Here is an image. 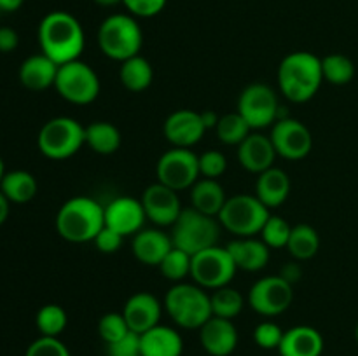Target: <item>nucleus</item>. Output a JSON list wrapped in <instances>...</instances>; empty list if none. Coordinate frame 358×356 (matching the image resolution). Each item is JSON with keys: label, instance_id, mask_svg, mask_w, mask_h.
<instances>
[{"label": "nucleus", "instance_id": "1", "mask_svg": "<svg viewBox=\"0 0 358 356\" xmlns=\"http://www.w3.org/2000/svg\"><path fill=\"white\" fill-rule=\"evenodd\" d=\"M38 44L42 54L51 58L56 65H65L83 54L86 35L76 16L65 10H52L38 24Z\"/></svg>", "mask_w": 358, "mask_h": 356}, {"label": "nucleus", "instance_id": "2", "mask_svg": "<svg viewBox=\"0 0 358 356\" xmlns=\"http://www.w3.org/2000/svg\"><path fill=\"white\" fill-rule=\"evenodd\" d=\"M324 82L322 58L313 52H290L278 66V87L292 103H306Z\"/></svg>", "mask_w": 358, "mask_h": 356}, {"label": "nucleus", "instance_id": "3", "mask_svg": "<svg viewBox=\"0 0 358 356\" xmlns=\"http://www.w3.org/2000/svg\"><path fill=\"white\" fill-rule=\"evenodd\" d=\"M103 227V206L87 195H76L65 201L56 215V230L69 243L94 241Z\"/></svg>", "mask_w": 358, "mask_h": 356}, {"label": "nucleus", "instance_id": "4", "mask_svg": "<svg viewBox=\"0 0 358 356\" xmlns=\"http://www.w3.org/2000/svg\"><path fill=\"white\" fill-rule=\"evenodd\" d=\"M164 309L175 325L185 330H199L213 316L208 292L196 283H175L164 297Z\"/></svg>", "mask_w": 358, "mask_h": 356}, {"label": "nucleus", "instance_id": "5", "mask_svg": "<svg viewBox=\"0 0 358 356\" xmlns=\"http://www.w3.org/2000/svg\"><path fill=\"white\" fill-rule=\"evenodd\" d=\"M143 34L131 14H110L98 28V45L107 58L126 61L140 54Z\"/></svg>", "mask_w": 358, "mask_h": 356}, {"label": "nucleus", "instance_id": "6", "mask_svg": "<svg viewBox=\"0 0 358 356\" xmlns=\"http://www.w3.org/2000/svg\"><path fill=\"white\" fill-rule=\"evenodd\" d=\"M171 227H173L171 230L173 246L187 251L189 255H196L206 248L217 246L222 225L217 216L205 215L191 206L182 209L180 216Z\"/></svg>", "mask_w": 358, "mask_h": 356}, {"label": "nucleus", "instance_id": "7", "mask_svg": "<svg viewBox=\"0 0 358 356\" xmlns=\"http://www.w3.org/2000/svg\"><path fill=\"white\" fill-rule=\"evenodd\" d=\"M269 216V209L259 201L257 195L236 194L227 198L217 220L222 229L236 237H255L261 234Z\"/></svg>", "mask_w": 358, "mask_h": 356}, {"label": "nucleus", "instance_id": "8", "mask_svg": "<svg viewBox=\"0 0 358 356\" xmlns=\"http://www.w3.org/2000/svg\"><path fill=\"white\" fill-rule=\"evenodd\" d=\"M37 145L49 159H69L86 145V128L72 117H55L41 128Z\"/></svg>", "mask_w": 358, "mask_h": 356}, {"label": "nucleus", "instance_id": "9", "mask_svg": "<svg viewBox=\"0 0 358 356\" xmlns=\"http://www.w3.org/2000/svg\"><path fill=\"white\" fill-rule=\"evenodd\" d=\"M55 87L69 103L90 105L100 94V77L87 63L76 59L58 66Z\"/></svg>", "mask_w": 358, "mask_h": 356}, {"label": "nucleus", "instance_id": "10", "mask_svg": "<svg viewBox=\"0 0 358 356\" xmlns=\"http://www.w3.org/2000/svg\"><path fill=\"white\" fill-rule=\"evenodd\" d=\"M238 267L231 258L227 248L212 246L192 255L191 278L205 290H217L233 281Z\"/></svg>", "mask_w": 358, "mask_h": 356}, {"label": "nucleus", "instance_id": "11", "mask_svg": "<svg viewBox=\"0 0 358 356\" xmlns=\"http://www.w3.org/2000/svg\"><path fill=\"white\" fill-rule=\"evenodd\" d=\"M280 108L275 89L268 84L254 82L241 91L236 112L252 129H264L278 121Z\"/></svg>", "mask_w": 358, "mask_h": 356}, {"label": "nucleus", "instance_id": "12", "mask_svg": "<svg viewBox=\"0 0 358 356\" xmlns=\"http://www.w3.org/2000/svg\"><path fill=\"white\" fill-rule=\"evenodd\" d=\"M157 181L173 191L180 192L191 188L199 180V156L191 149L166 150L156 164Z\"/></svg>", "mask_w": 358, "mask_h": 356}, {"label": "nucleus", "instance_id": "13", "mask_svg": "<svg viewBox=\"0 0 358 356\" xmlns=\"http://www.w3.org/2000/svg\"><path fill=\"white\" fill-rule=\"evenodd\" d=\"M294 300L290 283L280 276H266L255 281L248 292V304L261 316H278L285 313Z\"/></svg>", "mask_w": 358, "mask_h": 356}, {"label": "nucleus", "instance_id": "14", "mask_svg": "<svg viewBox=\"0 0 358 356\" xmlns=\"http://www.w3.org/2000/svg\"><path fill=\"white\" fill-rule=\"evenodd\" d=\"M273 147L276 156L287 161H301L313 149L311 131L301 121L294 117H282L271 126Z\"/></svg>", "mask_w": 358, "mask_h": 356}, {"label": "nucleus", "instance_id": "15", "mask_svg": "<svg viewBox=\"0 0 358 356\" xmlns=\"http://www.w3.org/2000/svg\"><path fill=\"white\" fill-rule=\"evenodd\" d=\"M140 201L145 209L147 218L152 220V223H156L157 227H171L184 209L178 192L159 181L149 185L143 191Z\"/></svg>", "mask_w": 358, "mask_h": 356}, {"label": "nucleus", "instance_id": "16", "mask_svg": "<svg viewBox=\"0 0 358 356\" xmlns=\"http://www.w3.org/2000/svg\"><path fill=\"white\" fill-rule=\"evenodd\" d=\"M105 225L114 229L121 236H135L143 229L147 215L142 201L131 195H121L108 202L103 208Z\"/></svg>", "mask_w": 358, "mask_h": 356}, {"label": "nucleus", "instance_id": "17", "mask_svg": "<svg viewBox=\"0 0 358 356\" xmlns=\"http://www.w3.org/2000/svg\"><path fill=\"white\" fill-rule=\"evenodd\" d=\"M164 138L178 149H191L196 143L201 142L203 135L206 133L203 124L201 112L180 108V110L171 112L166 117L163 126Z\"/></svg>", "mask_w": 358, "mask_h": 356}, {"label": "nucleus", "instance_id": "18", "mask_svg": "<svg viewBox=\"0 0 358 356\" xmlns=\"http://www.w3.org/2000/svg\"><path fill=\"white\" fill-rule=\"evenodd\" d=\"M199 341L210 356H229L238 346V330L233 320L212 316L199 328Z\"/></svg>", "mask_w": 358, "mask_h": 356}, {"label": "nucleus", "instance_id": "19", "mask_svg": "<svg viewBox=\"0 0 358 356\" xmlns=\"http://www.w3.org/2000/svg\"><path fill=\"white\" fill-rule=\"evenodd\" d=\"M161 311H163L161 302L152 293L138 292L126 300L122 316H124L129 330L135 334H143L159 325Z\"/></svg>", "mask_w": 358, "mask_h": 356}, {"label": "nucleus", "instance_id": "20", "mask_svg": "<svg viewBox=\"0 0 358 356\" xmlns=\"http://www.w3.org/2000/svg\"><path fill=\"white\" fill-rule=\"evenodd\" d=\"M276 159V150L269 136L262 133H250L238 145V161L241 168L250 173L261 175L262 171L273 168Z\"/></svg>", "mask_w": 358, "mask_h": 356}, {"label": "nucleus", "instance_id": "21", "mask_svg": "<svg viewBox=\"0 0 358 356\" xmlns=\"http://www.w3.org/2000/svg\"><path fill=\"white\" fill-rule=\"evenodd\" d=\"M173 248L171 236L161 229H142L133 236L131 251L136 260L143 265L159 267L168 251Z\"/></svg>", "mask_w": 358, "mask_h": 356}, {"label": "nucleus", "instance_id": "22", "mask_svg": "<svg viewBox=\"0 0 358 356\" xmlns=\"http://www.w3.org/2000/svg\"><path fill=\"white\" fill-rule=\"evenodd\" d=\"M278 353L280 356H322L324 337L317 328L297 325L283 332Z\"/></svg>", "mask_w": 358, "mask_h": 356}, {"label": "nucleus", "instance_id": "23", "mask_svg": "<svg viewBox=\"0 0 358 356\" xmlns=\"http://www.w3.org/2000/svg\"><path fill=\"white\" fill-rule=\"evenodd\" d=\"M226 248L236 267L241 271L257 272L264 269L269 262L271 248L257 237H236Z\"/></svg>", "mask_w": 358, "mask_h": 356}, {"label": "nucleus", "instance_id": "24", "mask_svg": "<svg viewBox=\"0 0 358 356\" xmlns=\"http://www.w3.org/2000/svg\"><path fill=\"white\" fill-rule=\"evenodd\" d=\"M140 348L142 356H182L184 341L175 328L156 325L140 334Z\"/></svg>", "mask_w": 358, "mask_h": 356}, {"label": "nucleus", "instance_id": "25", "mask_svg": "<svg viewBox=\"0 0 358 356\" xmlns=\"http://www.w3.org/2000/svg\"><path fill=\"white\" fill-rule=\"evenodd\" d=\"M290 178L280 168H269L262 171L255 181V195L268 209L278 208L290 194Z\"/></svg>", "mask_w": 358, "mask_h": 356}, {"label": "nucleus", "instance_id": "26", "mask_svg": "<svg viewBox=\"0 0 358 356\" xmlns=\"http://www.w3.org/2000/svg\"><path fill=\"white\" fill-rule=\"evenodd\" d=\"M58 66L45 54L30 56L20 66V82L30 91L48 89L55 86Z\"/></svg>", "mask_w": 358, "mask_h": 356}, {"label": "nucleus", "instance_id": "27", "mask_svg": "<svg viewBox=\"0 0 358 356\" xmlns=\"http://www.w3.org/2000/svg\"><path fill=\"white\" fill-rule=\"evenodd\" d=\"M189 191L192 208L210 216H219L220 209L227 201L224 187L213 178H199Z\"/></svg>", "mask_w": 358, "mask_h": 356}, {"label": "nucleus", "instance_id": "28", "mask_svg": "<svg viewBox=\"0 0 358 356\" xmlns=\"http://www.w3.org/2000/svg\"><path fill=\"white\" fill-rule=\"evenodd\" d=\"M154 70L149 59L143 56L136 54L133 58L126 59L121 63L119 68V80L122 86L131 93H142L152 84Z\"/></svg>", "mask_w": 358, "mask_h": 356}, {"label": "nucleus", "instance_id": "29", "mask_svg": "<svg viewBox=\"0 0 358 356\" xmlns=\"http://www.w3.org/2000/svg\"><path fill=\"white\" fill-rule=\"evenodd\" d=\"M121 133L112 122L94 121L86 126V145L100 156L115 154L121 147Z\"/></svg>", "mask_w": 358, "mask_h": 356}, {"label": "nucleus", "instance_id": "30", "mask_svg": "<svg viewBox=\"0 0 358 356\" xmlns=\"http://www.w3.org/2000/svg\"><path fill=\"white\" fill-rule=\"evenodd\" d=\"M0 192L9 199V202L23 205V202L31 201L37 194V180L28 171H9L3 175L2 181H0Z\"/></svg>", "mask_w": 358, "mask_h": 356}, {"label": "nucleus", "instance_id": "31", "mask_svg": "<svg viewBox=\"0 0 358 356\" xmlns=\"http://www.w3.org/2000/svg\"><path fill=\"white\" fill-rule=\"evenodd\" d=\"M320 250V236L315 230V227L308 223H299L292 227L289 243H287V251L294 257V260L304 262L313 258Z\"/></svg>", "mask_w": 358, "mask_h": 356}, {"label": "nucleus", "instance_id": "32", "mask_svg": "<svg viewBox=\"0 0 358 356\" xmlns=\"http://www.w3.org/2000/svg\"><path fill=\"white\" fill-rule=\"evenodd\" d=\"M322 75L324 82L332 84V86H346L355 77V65L352 59L345 54H327L322 58Z\"/></svg>", "mask_w": 358, "mask_h": 356}, {"label": "nucleus", "instance_id": "33", "mask_svg": "<svg viewBox=\"0 0 358 356\" xmlns=\"http://www.w3.org/2000/svg\"><path fill=\"white\" fill-rule=\"evenodd\" d=\"M210 302H212V314L217 318H226L234 320L243 309V297L238 290L231 288L229 285L217 288L210 293Z\"/></svg>", "mask_w": 358, "mask_h": 356}, {"label": "nucleus", "instance_id": "34", "mask_svg": "<svg viewBox=\"0 0 358 356\" xmlns=\"http://www.w3.org/2000/svg\"><path fill=\"white\" fill-rule=\"evenodd\" d=\"M252 128L248 122L241 117L238 112H231V114L222 115L215 126L217 138L226 145H240L248 135H250Z\"/></svg>", "mask_w": 358, "mask_h": 356}, {"label": "nucleus", "instance_id": "35", "mask_svg": "<svg viewBox=\"0 0 358 356\" xmlns=\"http://www.w3.org/2000/svg\"><path fill=\"white\" fill-rule=\"evenodd\" d=\"M35 323L44 337H59L69 325V316H66V311L58 304H45L38 309Z\"/></svg>", "mask_w": 358, "mask_h": 356}, {"label": "nucleus", "instance_id": "36", "mask_svg": "<svg viewBox=\"0 0 358 356\" xmlns=\"http://www.w3.org/2000/svg\"><path fill=\"white\" fill-rule=\"evenodd\" d=\"M191 265H192V255L187 251L180 250V248H171L168 251L166 257L159 264L161 274L166 279L173 283H182L185 278L191 276Z\"/></svg>", "mask_w": 358, "mask_h": 356}, {"label": "nucleus", "instance_id": "37", "mask_svg": "<svg viewBox=\"0 0 358 356\" xmlns=\"http://www.w3.org/2000/svg\"><path fill=\"white\" fill-rule=\"evenodd\" d=\"M290 232H292V227L285 218L271 215L259 236L269 248H287Z\"/></svg>", "mask_w": 358, "mask_h": 356}, {"label": "nucleus", "instance_id": "38", "mask_svg": "<svg viewBox=\"0 0 358 356\" xmlns=\"http://www.w3.org/2000/svg\"><path fill=\"white\" fill-rule=\"evenodd\" d=\"M128 332L131 330H129L122 313H107L100 318V321H98V334H100L101 341H103L105 344L117 342L119 339L124 337Z\"/></svg>", "mask_w": 358, "mask_h": 356}, {"label": "nucleus", "instance_id": "39", "mask_svg": "<svg viewBox=\"0 0 358 356\" xmlns=\"http://www.w3.org/2000/svg\"><path fill=\"white\" fill-rule=\"evenodd\" d=\"M227 170V159L219 150H206L199 156V175L203 178H213L217 180L222 177Z\"/></svg>", "mask_w": 358, "mask_h": 356}, {"label": "nucleus", "instance_id": "40", "mask_svg": "<svg viewBox=\"0 0 358 356\" xmlns=\"http://www.w3.org/2000/svg\"><path fill=\"white\" fill-rule=\"evenodd\" d=\"M283 339V330L275 321H262L255 327L254 341L262 349H278Z\"/></svg>", "mask_w": 358, "mask_h": 356}, {"label": "nucleus", "instance_id": "41", "mask_svg": "<svg viewBox=\"0 0 358 356\" xmlns=\"http://www.w3.org/2000/svg\"><path fill=\"white\" fill-rule=\"evenodd\" d=\"M24 356H72L69 348L58 337H41L31 342Z\"/></svg>", "mask_w": 358, "mask_h": 356}, {"label": "nucleus", "instance_id": "42", "mask_svg": "<svg viewBox=\"0 0 358 356\" xmlns=\"http://www.w3.org/2000/svg\"><path fill=\"white\" fill-rule=\"evenodd\" d=\"M107 356H142L140 348V334L128 332L117 342L107 344Z\"/></svg>", "mask_w": 358, "mask_h": 356}, {"label": "nucleus", "instance_id": "43", "mask_svg": "<svg viewBox=\"0 0 358 356\" xmlns=\"http://www.w3.org/2000/svg\"><path fill=\"white\" fill-rule=\"evenodd\" d=\"M122 3L131 16L152 17L166 7L168 0H122Z\"/></svg>", "mask_w": 358, "mask_h": 356}, {"label": "nucleus", "instance_id": "44", "mask_svg": "<svg viewBox=\"0 0 358 356\" xmlns=\"http://www.w3.org/2000/svg\"><path fill=\"white\" fill-rule=\"evenodd\" d=\"M122 241H124V236H121L119 232H115L114 229L105 225L103 229L98 232V236L94 237V246H96L98 251L101 253H115L119 251V248L122 246Z\"/></svg>", "mask_w": 358, "mask_h": 356}, {"label": "nucleus", "instance_id": "45", "mask_svg": "<svg viewBox=\"0 0 358 356\" xmlns=\"http://www.w3.org/2000/svg\"><path fill=\"white\" fill-rule=\"evenodd\" d=\"M17 44H20V37H17L16 30L9 27L0 28V52L14 51Z\"/></svg>", "mask_w": 358, "mask_h": 356}, {"label": "nucleus", "instance_id": "46", "mask_svg": "<svg viewBox=\"0 0 358 356\" xmlns=\"http://www.w3.org/2000/svg\"><path fill=\"white\" fill-rule=\"evenodd\" d=\"M278 276L294 286L297 281H299L301 276H303V267H301L299 262H289V264L283 265Z\"/></svg>", "mask_w": 358, "mask_h": 356}, {"label": "nucleus", "instance_id": "47", "mask_svg": "<svg viewBox=\"0 0 358 356\" xmlns=\"http://www.w3.org/2000/svg\"><path fill=\"white\" fill-rule=\"evenodd\" d=\"M201 119H203V124H205L206 129H215L217 122H219V115H217V112L213 110H205L201 112Z\"/></svg>", "mask_w": 358, "mask_h": 356}, {"label": "nucleus", "instance_id": "48", "mask_svg": "<svg viewBox=\"0 0 358 356\" xmlns=\"http://www.w3.org/2000/svg\"><path fill=\"white\" fill-rule=\"evenodd\" d=\"M23 2L24 0H0V9L6 10V13H14L23 6Z\"/></svg>", "mask_w": 358, "mask_h": 356}, {"label": "nucleus", "instance_id": "49", "mask_svg": "<svg viewBox=\"0 0 358 356\" xmlns=\"http://www.w3.org/2000/svg\"><path fill=\"white\" fill-rule=\"evenodd\" d=\"M9 216V199L0 192V225L7 220Z\"/></svg>", "mask_w": 358, "mask_h": 356}, {"label": "nucleus", "instance_id": "50", "mask_svg": "<svg viewBox=\"0 0 358 356\" xmlns=\"http://www.w3.org/2000/svg\"><path fill=\"white\" fill-rule=\"evenodd\" d=\"M94 2L101 7H114L117 3H122V0H94Z\"/></svg>", "mask_w": 358, "mask_h": 356}, {"label": "nucleus", "instance_id": "51", "mask_svg": "<svg viewBox=\"0 0 358 356\" xmlns=\"http://www.w3.org/2000/svg\"><path fill=\"white\" fill-rule=\"evenodd\" d=\"M3 175H6V171H3V163H2V159H0V181H2Z\"/></svg>", "mask_w": 358, "mask_h": 356}, {"label": "nucleus", "instance_id": "52", "mask_svg": "<svg viewBox=\"0 0 358 356\" xmlns=\"http://www.w3.org/2000/svg\"><path fill=\"white\" fill-rule=\"evenodd\" d=\"M355 339H357V342H358V323H357V327H355Z\"/></svg>", "mask_w": 358, "mask_h": 356}]
</instances>
